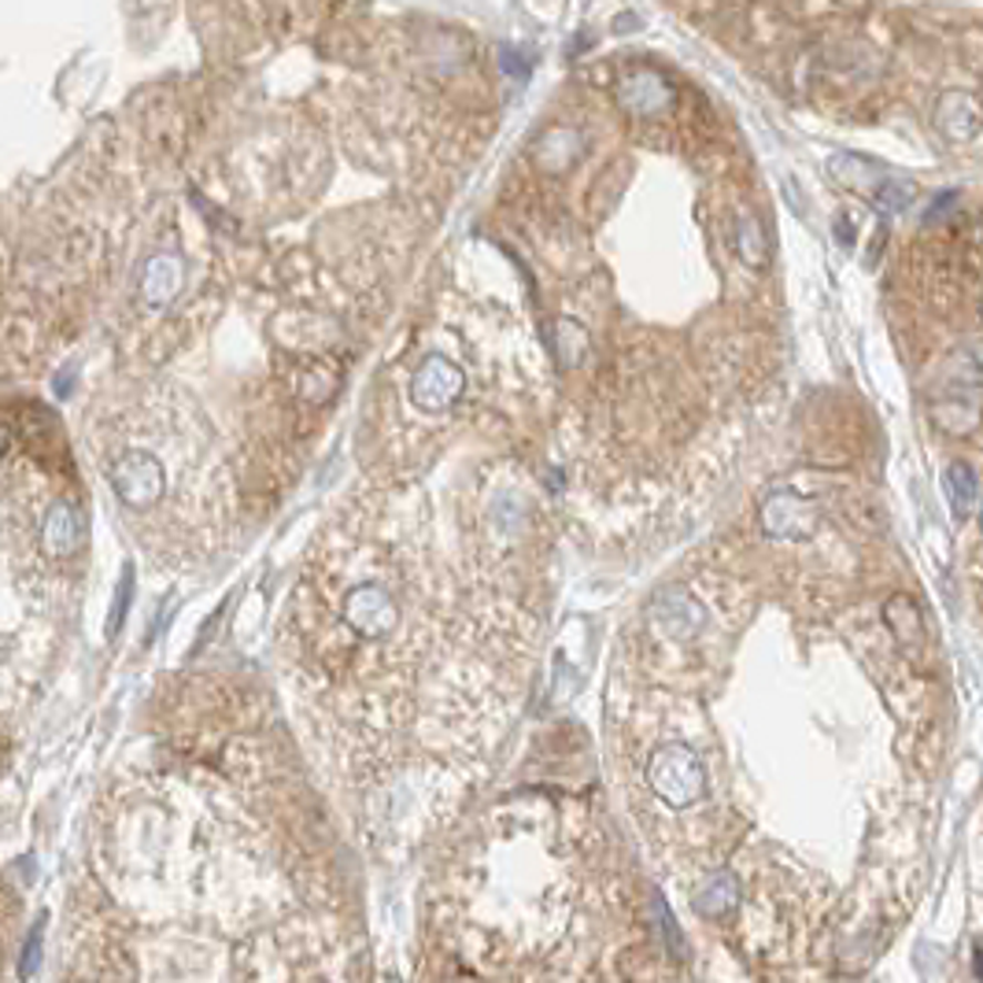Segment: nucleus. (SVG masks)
<instances>
[{
    "label": "nucleus",
    "mask_w": 983,
    "mask_h": 983,
    "mask_svg": "<svg viewBox=\"0 0 983 983\" xmlns=\"http://www.w3.org/2000/svg\"><path fill=\"white\" fill-rule=\"evenodd\" d=\"M736 252L747 267H766L769 248H766V229L750 212H739L736 218Z\"/></svg>",
    "instance_id": "nucleus-12"
},
{
    "label": "nucleus",
    "mask_w": 983,
    "mask_h": 983,
    "mask_svg": "<svg viewBox=\"0 0 983 983\" xmlns=\"http://www.w3.org/2000/svg\"><path fill=\"white\" fill-rule=\"evenodd\" d=\"M340 622L359 639H385L403 622V611L396 606V595L378 581H359L345 600H340Z\"/></svg>",
    "instance_id": "nucleus-2"
},
{
    "label": "nucleus",
    "mask_w": 983,
    "mask_h": 983,
    "mask_svg": "<svg viewBox=\"0 0 983 983\" xmlns=\"http://www.w3.org/2000/svg\"><path fill=\"white\" fill-rule=\"evenodd\" d=\"M736 899H739L736 877L733 872H717V877L706 880V888L695 894V910H699L703 917H721L733 910Z\"/></svg>",
    "instance_id": "nucleus-11"
},
{
    "label": "nucleus",
    "mask_w": 983,
    "mask_h": 983,
    "mask_svg": "<svg viewBox=\"0 0 983 983\" xmlns=\"http://www.w3.org/2000/svg\"><path fill=\"white\" fill-rule=\"evenodd\" d=\"M82 544V522L79 514L71 511L68 503H52L45 514V525H41V547L49 551L52 559H71Z\"/></svg>",
    "instance_id": "nucleus-7"
},
{
    "label": "nucleus",
    "mask_w": 983,
    "mask_h": 983,
    "mask_svg": "<svg viewBox=\"0 0 983 983\" xmlns=\"http://www.w3.org/2000/svg\"><path fill=\"white\" fill-rule=\"evenodd\" d=\"M130 588H134V577H130V570H126L123 584H119V600H115V614H112V633H119V625H123V614H126V603H130Z\"/></svg>",
    "instance_id": "nucleus-14"
},
{
    "label": "nucleus",
    "mask_w": 983,
    "mask_h": 983,
    "mask_svg": "<svg viewBox=\"0 0 983 983\" xmlns=\"http://www.w3.org/2000/svg\"><path fill=\"white\" fill-rule=\"evenodd\" d=\"M462 389H467V378L444 356H429L411 381V396L418 407H448L459 400Z\"/></svg>",
    "instance_id": "nucleus-3"
},
{
    "label": "nucleus",
    "mask_w": 983,
    "mask_h": 983,
    "mask_svg": "<svg viewBox=\"0 0 983 983\" xmlns=\"http://www.w3.org/2000/svg\"><path fill=\"white\" fill-rule=\"evenodd\" d=\"M935 126L943 130L950 141H972L983 126V107L972 93L954 90V93H946L943 101H939Z\"/></svg>",
    "instance_id": "nucleus-5"
},
{
    "label": "nucleus",
    "mask_w": 983,
    "mask_h": 983,
    "mask_svg": "<svg viewBox=\"0 0 983 983\" xmlns=\"http://www.w3.org/2000/svg\"><path fill=\"white\" fill-rule=\"evenodd\" d=\"M810 506H806L802 500H795V495H772V500L766 503V511H761V525H766V533L772 536H806L810 533Z\"/></svg>",
    "instance_id": "nucleus-9"
},
{
    "label": "nucleus",
    "mask_w": 983,
    "mask_h": 983,
    "mask_svg": "<svg viewBox=\"0 0 983 983\" xmlns=\"http://www.w3.org/2000/svg\"><path fill=\"white\" fill-rule=\"evenodd\" d=\"M38 954H41V928H34V935H30V950H27V969L38 965Z\"/></svg>",
    "instance_id": "nucleus-15"
},
{
    "label": "nucleus",
    "mask_w": 983,
    "mask_h": 983,
    "mask_svg": "<svg viewBox=\"0 0 983 983\" xmlns=\"http://www.w3.org/2000/svg\"><path fill=\"white\" fill-rule=\"evenodd\" d=\"M182 289V259L171 256V252H160L145 263V274H141V296H145L149 307H167Z\"/></svg>",
    "instance_id": "nucleus-6"
},
{
    "label": "nucleus",
    "mask_w": 983,
    "mask_h": 983,
    "mask_svg": "<svg viewBox=\"0 0 983 983\" xmlns=\"http://www.w3.org/2000/svg\"><path fill=\"white\" fill-rule=\"evenodd\" d=\"M928 414H932V422L943 429V433H972V429L980 426L983 418V400H976V389L961 392V396H946V400H932V407H928Z\"/></svg>",
    "instance_id": "nucleus-8"
},
{
    "label": "nucleus",
    "mask_w": 983,
    "mask_h": 983,
    "mask_svg": "<svg viewBox=\"0 0 983 983\" xmlns=\"http://www.w3.org/2000/svg\"><path fill=\"white\" fill-rule=\"evenodd\" d=\"M647 788L655 799H662L669 810L699 802L706 795V766L688 744H662L647 755L644 766Z\"/></svg>",
    "instance_id": "nucleus-1"
},
{
    "label": "nucleus",
    "mask_w": 983,
    "mask_h": 983,
    "mask_svg": "<svg viewBox=\"0 0 983 983\" xmlns=\"http://www.w3.org/2000/svg\"><path fill=\"white\" fill-rule=\"evenodd\" d=\"M617 101H622V107H628V112L636 115H655L658 107H666L673 101V90L669 82L662 79L658 71H633L625 74L622 82H617Z\"/></svg>",
    "instance_id": "nucleus-4"
},
{
    "label": "nucleus",
    "mask_w": 983,
    "mask_h": 983,
    "mask_svg": "<svg viewBox=\"0 0 983 983\" xmlns=\"http://www.w3.org/2000/svg\"><path fill=\"white\" fill-rule=\"evenodd\" d=\"M913 196H917V190L910 182H902V178H883L880 182V190L872 193V204L880 207V212H888V215H899V212H905V207L913 204Z\"/></svg>",
    "instance_id": "nucleus-13"
},
{
    "label": "nucleus",
    "mask_w": 983,
    "mask_h": 983,
    "mask_svg": "<svg viewBox=\"0 0 983 983\" xmlns=\"http://www.w3.org/2000/svg\"><path fill=\"white\" fill-rule=\"evenodd\" d=\"M946 500L958 518H972V511L980 506V481L965 462H954L946 470Z\"/></svg>",
    "instance_id": "nucleus-10"
}]
</instances>
